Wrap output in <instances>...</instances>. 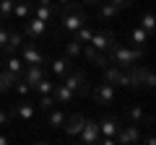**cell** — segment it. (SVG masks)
<instances>
[{
	"label": "cell",
	"mask_w": 156,
	"mask_h": 145,
	"mask_svg": "<svg viewBox=\"0 0 156 145\" xmlns=\"http://www.w3.org/2000/svg\"><path fill=\"white\" fill-rule=\"evenodd\" d=\"M65 117H68V114L62 112V109H55V106H52L50 112H47V124H50L52 130H60L62 122H65Z\"/></svg>",
	"instance_id": "obj_23"
},
{
	"label": "cell",
	"mask_w": 156,
	"mask_h": 145,
	"mask_svg": "<svg viewBox=\"0 0 156 145\" xmlns=\"http://www.w3.org/2000/svg\"><path fill=\"white\" fill-rule=\"evenodd\" d=\"M104 70V80L112 86H120V88H130V78H128V70L120 65H107L101 67Z\"/></svg>",
	"instance_id": "obj_8"
},
{
	"label": "cell",
	"mask_w": 156,
	"mask_h": 145,
	"mask_svg": "<svg viewBox=\"0 0 156 145\" xmlns=\"http://www.w3.org/2000/svg\"><path fill=\"white\" fill-rule=\"evenodd\" d=\"M8 114H11V119H21V122H31L34 117H37V104H31V101H18V104H13L11 109H8Z\"/></svg>",
	"instance_id": "obj_9"
},
{
	"label": "cell",
	"mask_w": 156,
	"mask_h": 145,
	"mask_svg": "<svg viewBox=\"0 0 156 145\" xmlns=\"http://www.w3.org/2000/svg\"><path fill=\"white\" fill-rule=\"evenodd\" d=\"M0 93H8V91H5V86H3V78H0Z\"/></svg>",
	"instance_id": "obj_40"
},
{
	"label": "cell",
	"mask_w": 156,
	"mask_h": 145,
	"mask_svg": "<svg viewBox=\"0 0 156 145\" xmlns=\"http://www.w3.org/2000/svg\"><path fill=\"white\" fill-rule=\"evenodd\" d=\"M107 3H112V5H115L117 11H122V8H128L130 3H133V0H107Z\"/></svg>",
	"instance_id": "obj_36"
},
{
	"label": "cell",
	"mask_w": 156,
	"mask_h": 145,
	"mask_svg": "<svg viewBox=\"0 0 156 145\" xmlns=\"http://www.w3.org/2000/svg\"><path fill=\"white\" fill-rule=\"evenodd\" d=\"M89 93H91V99H94V104H99V106H112V104H115V99H117V86L101 80V83L91 86Z\"/></svg>",
	"instance_id": "obj_5"
},
{
	"label": "cell",
	"mask_w": 156,
	"mask_h": 145,
	"mask_svg": "<svg viewBox=\"0 0 156 145\" xmlns=\"http://www.w3.org/2000/svg\"><path fill=\"white\" fill-rule=\"evenodd\" d=\"M0 78H3V86H5V91H13V86H16V75H13V72L8 70L5 65H0Z\"/></svg>",
	"instance_id": "obj_28"
},
{
	"label": "cell",
	"mask_w": 156,
	"mask_h": 145,
	"mask_svg": "<svg viewBox=\"0 0 156 145\" xmlns=\"http://www.w3.org/2000/svg\"><path fill=\"white\" fill-rule=\"evenodd\" d=\"M65 3H70V0H57V5H65Z\"/></svg>",
	"instance_id": "obj_41"
},
{
	"label": "cell",
	"mask_w": 156,
	"mask_h": 145,
	"mask_svg": "<svg viewBox=\"0 0 156 145\" xmlns=\"http://www.w3.org/2000/svg\"><path fill=\"white\" fill-rule=\"evenodd\" d=\"M83 122H86V117H83V114L73 112V114H68V117H65V122H62V127H60V130L68 135V137H78V132H81Z\"/></svg>",
	"instance_id": "obj_13"
},
{
	"label": "cell",
	"mask_w": 156,
	"mask_h": 145,
	"mask_svg": "<svg viewBox=\"0 0 156 145\" xmlns=\"http://www.w3.org/2000/svg\"><path fill=\"white\" fill-rule=\"evenodd\" d=\"M52 106H57V101H55V96H52V93H42V96H39L37 112H50Z\"/></svg>",
	"instance_id": "obj_27"
},
{
	"label": "cell",
	"mask_w": 156,
	"mask_h": 145,
	"mask_svg": "<svg viewBox=\"0 0 156 145\" xmlns=\"http://www.w3.org/2000/svg\"><path fill=\"white\" fill-rule=\"evenodd\" d=\"M31 13H34V0H16V3H13V18L26 21Z\"/></svg>",
	"instance_id": "obj_19"
},
{
	"label": "cell",
	"mask_w": 156,
	"mask_h": 145,
	"mask_svg": "<svg viewBox=\"0 0 156 145\" xmlns=\"http://www.w3.org/2000/svg\"><path fill=\"white\" fill-rule=\"evenodd\" d=\"M60 83H62V86H68V88H70L76 96H89V88H91L89 78H86V72H83V70H76V67L68 72L65 78L60 80Z\"/></svg>",
	"instance_id": "obj_4"
},
{
	"label": "cell",
	"mask_w": 156,
	"mask_h": 145,
	"mask_svg": "<svg viewBox=\"0 0 156 145\" xmlns=\"http://www.w3.org/2000/svg\"><path fill=\"white\" fill-rule=\"evenodd\" d=\"M81 42L78 39H70V42H65V57H70V60H76L78 55H81Z\"/></svg>",
	"instance_id": "obj_31"
},
{
	"label": "cell",
	"mask_w": 156,
	"mask_h": 145,
	"mask_svg": "<svg viewBox=\"0 0 156 145\" xmlns=\"http://www.w3.org/2000/svg\"><path fill=\"white\" fill-rule=\"evenodd\" d=\"M143 47H122V44H115L109 52H107V60L109 65H120V67H128L133 62H140L143 60Z\"/></svg>",
	"instance_id": "obj_2"
},
{
	"label": "cell",
	"mask_w": 156,
	"mask_h": 145,
	"mask_svg": "<svg viewBox=\"0 0 156 145\" xmlns=\"http://www.w3.org/2000/svg\"><path fill=\"white\" fill-rule=\"evenodd\" d=\"M44 75H47V72H44V65H26V67H23V72H21V78L26 80L29 86L39 83Z\"/></svg>",
	"instance_id": "obj_17"
},
{
	"label": "cell",
	"mask_w": 156,
	"mask_h": 145,
	"mask_svg": "<svg viewBox=\"0 0 156 145\" xmlns=\"http://www.w3.org/2000/svg\"><path fill=\"white\" fill-rule=\"evenodd\" d=\"M117 13H120V11H117L112 3H107V0H101V3H99V18H101V21H112Z\"/></svg>",
	"instance_id": "obj_26"
},
{
	"label": "cell",
	"mask_w": 156,
	"mask_h": 145,
	"mask_svg": "<svg viewBox=\"0 0 156 145\" xmlns=\"http://www.w3.org/2000/svg\"><path fill=\"white\" fill-rule=\"evenodd\" d=\"M50 70L55 72L60 80H62L68 72L73 70V60H70V57H55V60H52V67H50Z\"/></svg>",
	"instance_id": "obj_20"
},
{
	"label": "cell",
	"mask_w": 156,
	"mask_h": 145,
	"mask_svg": "<svg viewBox=\"0 0 156 145\" xmlns=\"http://www.w3.org/2000/svg\"><path fill=\"white\" fill-rule=\"evenodd\" d=\"M23 42H26V36H23L21 31H11V34H8V44H5L3 52H5V55H16V52L21 49Z\"/></svg>",
	"instance_id": "obj_21"
},
{
	"label": "cell",
	"mask_w": 156,
	"mask_h": 145,
	"mask_svg": "<svg viewBox=\"0 0 156 145\" xmlns=\"http://www.w3.org/2000/svg\"><path fill=\"white\" fill-rule=\"evenodd\" d=\"M5 67L16 75V78H21V72H23V67H26V62L21 60L18 55H8V60H5Z\"/></svg>",
	"instance_id": "obj_24"
},
{
	"label": "cell",
	"mask_w": 156,
	"mask_h": 145,
	"mask_svg": "<svg viewBox=\"0 0 156 145\" xmlns=\"http://www.w3.org/2000/svg\"><path fill=\"white\" fill-rule=\"evenodd\" d=\"M47 31H50V23H44L42 18L37 16H29L26 21H23V36H29V39H42V36H47Z\"/></svg>",
	"instance_id": "obj_7"
},
{
	"label": "cell",
	"mask_w": 156,
	"mask_h": 145,
	"mask_svg": "<svg viewBox=\"0 0 156 145\" xmlns=\"http://www.w3.org/2000/svg\"><path fill=\"white\" fill-rule=\"evenodd\" d=\"M83 3H86V5H99L101 0H83Z\"/></svg>",
	"instance_id": "obj_38"
},
{
	"label": "cell",
	"mask_w": 156,
	"mask_h": 145,
	"mask_svg": "<svg viewBox=\"0 0 156 145\" xmlns=\"http://www.w3.org/2000/svg\"><path fill=\"white\" fill-rule=\"evenodd\" d=\"M13 3L16 0H0V23L13 18Z\"/></svg>",
	"instance_id": "obj_30"
},
{
	"label": "cell",
	"mask_w": 156,
	"mask_h": 145,
	"mask_svg": "<svg viewBox=\"0 0 156 145\" xmlns=\"http://www.w3.org/2000/svg\"><path fill=\"white\" fill-rule=\"evenodd\" d=\"M125 70H128V78H130V88H146V91H151L156 86V78H154V70H151V67L133 62V65H128Z\"/></svg>",
	"instance_id": "obj_3"
},
{
	"label": "cell",
	"mask_w": 156,
	"mask_h": 145,
	"mask_svg": "<svg viewBox=\"0 0 156 145\" xmlns=\"http://www.w3.org/2000/svg\"><path fill=\"white\" fill-rule=\"evenodd\" d=\"M18 52H21V60L26 62V65H44V55H42L31 42H23Z\"/></svg>",
	"instance_id": "obj_14"
},
{
	"label": "cell",
	"mask_w": 156,
	"mask_h": 145,
	"mask_svg": "<svg viewBox=\"0 0 156 145\" xmlns=\"http://www.w3.org/2000/svg\"><path fill=\"white\" fill-rule=\"evenodd\" d=\"M138 26L146 29V31L154 36V34H156V18H154V13H151V11H143V13H140V23H138Z\"/></svg>",
	"instance_id": "obj_25"
},
{
	"label": "cell",
	"mask_w": 156,
	"mask_h": 145,
	"mask_svg": "<svg viewBox=\"0 0 156 145\" xmlns=\"http://www.w3.org/2000/svg\"><path fill=\"white\" fill-rule=\"evenodd\" d=\"M81 55H83L89 62H94L96 67H107V65H109L107 55H104V52H99V49H94L91 44H83V47H81Z\"/></svg>",
	"instance_id": "obj_15"
},
{
	"label": "cell",
	"mask_w": 156,
	"mask_h": 145,
	"mask_svg": "<svg viewBox=\"0 0 156 145\" xmlns=\"http://www.w3.org/2000/svg\"><path fill=\"white\" fill-rule=\"evenodd\" d=\"M115 140H117V143H122V145H135V143H140V124H135V122L122 124L120 132L115 135Z\"/></svg>",
	"instance_id": "obj_10"
},
{
	"label": "cell",
	"mask_w": 156,
	"mask_h": 145,
	"mask_svg": "<svg viewBox=\"0 0 156 145\" xmlns=\"http://www.w3.org/2000/svg\"><path fill=\"white\" fill-rule=\"evenodd\" d=\"M13 88H16L18 96H29V93H31V86H29L23 78H16V86H13Z\"/></svg>",
	"instance_id": "obj_34"
},
{
	"label": "cell",
	"mask_w": 156,
	"mask_h": 145,
	"mask_svg": "<svg viewBox=\"0 0 156 145\" xmlns=\"http://www.w3.org/2000/svg\"><path fill=\"white\" fill-rule=\"evenodd\" d=\"M78 140H81L83 145H94V143H99V122L86 117L83 127H81V132H78Z\"/></svg>",
	"instance_id": "obj_11"
},
{
	"label": "cell",
	"mask_w": 156,
	"mask_h": 145,
	"mask_svg": "<svg viewBox=\"0 0 156 145\" xmlns=\"http://www.w3.org/2000/svg\"><path fill=\"white\" fill-rule=\"evenodd\" d=\"M52 96H55L57 106H68V104H73V101H76V93H73L68 86H62V83H57L55 88H52Z\"/></svg>",
	"instance_id": "obj_16"
},
{
	"label": "cell",
	"mask_w": 156,
	"mask_h": 145,
	"mask_svg": "<svg viewBox=\"0 0 156 145\" xmlns=\"http://www.w3.org/2000/svg\"><path fill=\"white\" fill-rule=\"evenodd\" d=\"M120 127H122V119L115 117V114H107L99 122V137H115L120 132Z\"/></svg>",
	"instance_id": "obj_12"
},
{
	"label": "cell",
	"mask_w": 156,
	"mask_h": 145,
	"mask_svg": "<svg viewBox=\"0 0 156 145\" xmlns=\"http://www.w3.org/2000/svg\"><path fill=\"white\" fill-rule=\"evenodd\" d=\"M91 34H94V29H91L89 23H83V26L76 31V39L81 42V44H89V42H91Z\"/></svg>",
	"instance_id": "obj_32"
},
{
	"label": "cell",
	"mask_w": 156,
	"mask_h": 145,
	"mask_svg": "<svg viewBox=\"0 0 156 145\" xmlns=\"http://www.w3.org/2000/svg\"><path fill=\"white\" fill-rule=\"evenodd\" d=\"M143 117H146V114H143V109H140V106H130V109H128V122L140 124V122H143Z\"/></svg>",
	"instance_id": "obj_33"
},
{
	"label": "cell",
	"mask_w": 156,
	"mask_h": 145,
	"mask_svg": "<svg viewBox=\"0 0 156 145\" xmlns=\"http://www.w3.org/2000/svg\"><path fill=\"white\" fill-rule=\"evenodd\" d=\"M151 39H154V36H151L146 29H140V26H135L133 31H130V44H133V47H146Z\"/></svg>",
	"instance_id": "obj_22"
},
{
	"label": "cell",
	"mask_w": 156,
	"mask_h": 145,
	"mask_svg": "<svg viewBox=\"0 0 156 145\" xmlns=\"http://www.w3.org/2000/svg\"><path fill=\"white\" fill-rule=\"evenodd\" d=\"M39 5H52V0H37Z\"/></svg>",
	"instance_id": "obj_39"
},
{
	"label": "cell",
	"mask_w": 156,
	"mask_h": 145,
	"mask_svg": "<svg viewBox=\"0 0 156 145\" xmlns=\"http://www.w3.org/2000/svg\"><path fill=\"white\" fill-rule=\"evenodd\" d=\"M83 23H86V11H83V5H78L76 0H70V3H65L62 11H60V23H57V29H55V36L76 34Z\"/></svg>",
	"instance_id": "obj_1"
},
{
	"label": "cell",
	"mask_w": 156,
	"mask_h": 145,
	"mask_svg": "<svg viewBox=\"0 0 156 145\" xmlns=\"http://www.w3.org/2000/svg\"><path fill=\"white\" fill-rule=\"evenodd\" d=\"M11 143V137H8V135H0V145H8Z\"/></svg>",
	"instance_id": "obj_37"
},
{
	"label": "cell",
	"mask_w": 156,
	"mask_h": 145,
	"mask_svg": "<svg viewBox=\"0 0 156 145\" xmlns=\"http://www.w3.org/2000/svg\"><path fill=\"white\" fill-rule=\"evenodd\" d=\"M52 88H55V83H52V80L47 78V75H44L42 80H39V83H34V86H31V91H37L39 96H42V93H52Z\"/></svg>",
	"instance_id": "obj_29"
},
{
	"label": "cell",
	"mask_w": 156,
	"mask_h": 145,
	"mask_svg": "<svg viewBox=\"0 0 156 145\" xmlns=\"http://www.w3.org/2000/svg\"><path fill=\"white\" fill-rule=\"evenodd\" d=\"M31 16H37V18H42L44 23H52L57 18V5L52 3V5H39V3H34V13Z\"/></svg>",
	"instance_id": "obj_18"
},
{
	"label": "cell",
	"mask_w": 156,
	"mask_h": 145,
	"mask_svg": "<svg viewBox=\"0 0 156 145\" xmlns=\"http://www.w3.org/2000/svg\"><path fill=\"white\" fill-rule=\"evenodd\" d=\"M89 44L94 47V49H99V52H104V55H107V52L117 44V36H115V31H109V29H99V31L94 29Z\"/></svg>",
	"instance_id": "obj_6"
},
{
	"label": "cell",
	"mask_w": 156,
	"mask_h": 145,
	"mask_svg": "<svg viewBox=\"0 0 156 145\" xmlns=\"http://www.w3.org/2000/svg\"><path fill=\"white\" fill-rule=\"evenodd\" d=\"M8 34H11V29H5V23H0V49H5V44H8Z\"/></svg>",
	"instance_id": "obj_35"
}]
</instances>
